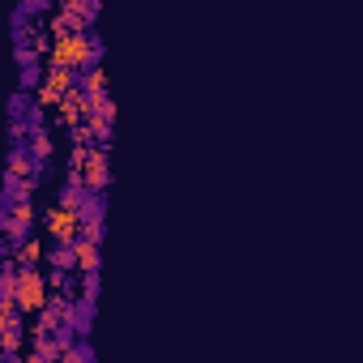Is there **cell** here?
Segmentation results:
<instances>
[{"label": "cell", "instance_id": "6da1fadb", "mask_svg": "<svg viewBox=\"0 0 363 363\" xmlns=\"http://www.w3.org/2000/svg\"><path fill=\"white\" fill-rule=\"evenodd\" d=\"M69 179H73V184H82L86 193L103 197V193H107V184H111V162H107V145H103V141H99V145H90V141H77V150H73V171H69Z\"/></svg>", "mask_w": 363, "mask_h": 363}, {"label": "cell", "instance_id": "7a4b0ae2", "mask_svg": "<svg viewBox=\"0 0 363 363\" xmlns=\"http://www.w3.org/2000/svg\"><path fill=\"white\" fill-rule=\"evenodd\" d=\"M48 65H60V69H77V73H86L90 65H99V43H94L86 30H56V35H52Z\"/></svg>", "mask_w": 363, "mask_h": 363}, {"label": "cell", "instance_id": "3957f363", "mask_svg": "<svg viewBox=\"0 0 363 363\" xmlns=\"http://www.w3.org/2000/svg\"><path fill=\"white\" fill-rule=\"evenodd\" d=\"M13 295H18V303H22V312L26 316H39L43 308H48V278L39 274V265H18V282H13Z\"/></svg>", "mask_w": 363, "mask_h": 363}, {"label": "cell", "instance_id": "277c9868", "mask_svg": "<svg viewBox=\"0 0 363 363\" xmlns=\"http://www.w3.org/2000/svg\"><path fill=\"white\" fill-rule=\"evenodd\" d=\"M73 90H82V73H77V69L48 65V77H43V86H39V103H43V107H60Z\"/></svg>", "mask_w": 363, "mask_h": 363}, {"label": "cell", "instance_id": "5b68a950", "mask_svg": "<svg viewBox=\"0 0 363 363\" xmlns=\"http://www.w3.org/2000/svg\"><path fill=\"white\" fill-rule=\"evenodd\" d=\"M82 227H86V214H82V210H73V206H65V201H56V206L48 210V235H52L56 244H73V240L82 235Z\"/></svg>", "mask_w": 363, "mask_h": 363}, {"label": "cell", "instance_id": "8992f818", "mask_svg": "<svg viewBox=\"0 0 363 363\" xmlns=\"http://www.w3.org/2000/svg\"><path fill=\"white\" fill-rule=\"evenodd\" d=\"M35 223V210H30V197H9V210H5V235H9V248H18L26 240Z\"/></svg>", "mask_w": 363, "mask_h": 363}, {"label": "cell", "instance_id": "52a82bcc", "mask_svg": "<svg viewBox=\"0 0 363 363\" xmlns=\"http://www.w3.org/2000/svg\"><path fill=\"white\" fill-rule=\"evenodd\" d=\"M90 22H94V0H65L60 18L52 22V35L56 30H86Z\"/></svg>", "mask_w": 363, "mask_h": 363}, {"label": "cell", "instance_id": "ba28073f", "mask_svg": "<svg viewBox=\"0 0 363 363\" xmlns=\"http://www.w3.org/2000/svg\"><path fill=\"white\" fill-rule=\"evenodd\" d=\"M56 111H60V120H65L69 128H82V124L90 120V94H86V90H73Z\"/></svg>", "mask_w": 363, "mask_h": 363}, {"label": "cell", "instance_id": "9c48e42d", "mask_svg": "<svg viewBox=\"0 0 363 363\" xmlns=\"http://www.w3.org/2000/svg\"><path fill=\"white\" fill-rule=\"evenodd\" d=\"M73 265H77L86 278H94V269H99V240L77 235V240H73Z\"/></svg>", "mask_w": 363, "mask_h": 363}, {"label": "cell", "instance_id": "30bf717a", "mask_svg": "<svg viewBox=\"0 0 363 363\" xmlns=\"http://www.w3.org/2000/svg\"><path fill=\"white\" fill-rule=\"evenodd\" d=\"M9 184H35V158L13 150L9 154Z\"/></svg>", "mask_w": 363, "mask_h": 363}, {"label": "cell", "instance_id": "8fae6325", "mask_svg": "<svg viewBox=\"0 0 363 363\" xmlns=\"http://www.w3.org/2000/svg\"><path fill=\"white\" fill-rule=\"evenodd\" d=\"M82 90H86L90 99H103V94H107V73H103V65H90V69L82 73Z\"/></svg>", "mask_w": 363, "mask_h": 363}, {"label": "cell", "instance_id": "7c38bea8", "mask_svg": "<svg viewBox=\"0 0 363 363\" xmlns=\"http://www.w3.org/2000/svg\"><path fill=\"white\" fill-rule=\"evenodd\" d=\"M13 261H18V265H39V261H43V244H39V240H22V244L13 248Z\"/></svg>", "mask_w": 363, "mask_h": 363}, {"label": "cell", "instance_id": "4fadbf2b", "mask_svg": "<svg viewBox=\"0 0 363 363\" xmlns=\"http://www.w3.org/2000/svg\"><path fill=\"white\" fill-rule=\"evenodd\" d=\"M30 150H35L39 158H52V137H48V128L35 124V133H30Z\"/></svg>", "mask_w": 363, "mask_h": 363}, {"label": "cell", "instance_id": "5bb4252c", "mask_svg": "<svg viewBox=\"0 0 363 363\" xmlns=\"http://www.w3.org/2000/svg\"><path fill=\"white\" fill-rule=\"evenodd\" d=\"M82 359H86V350H73V346L65 350V363H82Z\"/></svg>", "mask_w": 363, "mask_h": 363}]
</instances>
